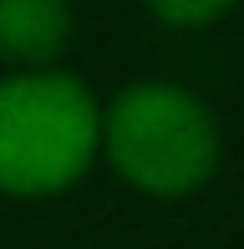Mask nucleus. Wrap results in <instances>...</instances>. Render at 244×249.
<instances>
[{
	"instance_id": "1",
	"label": "nucleus",
	"mask_w": 244,
	"mask_h": 249,
	"mask_svg": "<svg viewBox=\"0 0 244 249\" xmlns=\"http://www.w3.org/2000/svg\"><path fill=\"white\" fill-rule=\"evenodd\" d=\"M102 107L92 87L56 66L0 76V188L20 198L76 183L97 153Z\"/></svg>"
},
{
	"instance_id": "4",
	"label": "nucleus",
	"mask_w": 244,
	"mask_h": 249,
	"mask_svg": "<svg viewBox=\"0 0 244 249\" xmlns=\"http://www.w3.org/2000/svg\"><path fill=\"white\" fill-rule=\"evenodd\" d=\"M229 5H234V0H148V10L158 20H168V26H209V20H219Z\"/></svg>"
},
{
	"instance_id": "3",
	"label": "nucleus",
	"mask_w": 244,
	"mask_h": 249,
	"mask_svg": "<svg viewBox=\"0 0 244 249\" xmlns=\"http://www.w3.org/2000/svg\"><path fill=\"white\" fill-rule=\"evenodd\" d=\"M71 41V0H0V56L41 66Z\"/></svg>"
},
{
	"instance_id": "2",
	"label": "nucleus",
	"mask_w": 244,
	"mask_h": 249,
	"mask_svg": "<svg viewBox=\"0 0 244 249\" xmlns=\"http://www.w3.org/2000/svg\"><path fill=\"white\" fill-rule=\"evenodd\" d=\"M97 148L132 188L158 198L193 194L219 168V122L188 87L132 82L102 107Z\"/></svg>"
}]
</instances>
